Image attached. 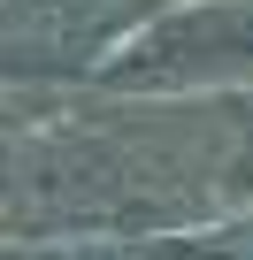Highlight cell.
Segmentation results:
<instances>
[{"label": "cell", "mask_w": 253, "mask_h": 260, "mask_svg": "<svg viewBox=\"0 0 253 260\" xmlns=\"http://www.w3.org/2000/svg\"><path fill=\"white\" fill-rule=\"evenodd\" d=\"M169 260H253V222H207V230H169L154 237Z\"/></svg>", "instance_id": "277c9868"}, {"label": "cell", "mask_w": 253, "mask_h": 260, "mask_svg": "<svg viewBox=\"0 0 253 260\" xmlns=\"http://www.w3.org/2000/svg\"><path fill=\"white\" fill-rule=\"evenodd\" d=\"M253 77V0H177L146 31H131L92 84L100 92H192Z\"/></svg>", "instance_id": "6da1fadb"}, {"label": "cell", "mask_w": 253, "mask_h": 260, "mask_svg": "<svg viewBox=\"0 0 253 260\" xmlns=\"http://www.w3.org/2000/svg\"><path fill=\"white\" fill-rule=\"evenodd\" d=\"M8 260H169L154 237H115V230H69L62 245H31V252H8Z\"/></svg>", "instance_id": "3957f363"}, {"label": "cell", "mask_w": 253, "mask_h": 260, "mask_svg": "<svg viewBox=\"0 0 253 260\" xmlns=\"http://www.w3.org/2000/svg\"><path fill=\"white\" fill-rule=\"evenodd\" d=\"M177 0H8V77H100Z\"/></svg>", "instance_id": "7a4b0ae2"}]
</instances>
